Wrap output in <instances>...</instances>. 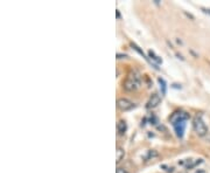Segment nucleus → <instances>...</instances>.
I'll use <instances>...</instances> for the list:
<instances>
[{"instance_id":"12","label":"nucleus","mask_w":210,"mask_h":173,"mask_svg":"<svg viewBox=\"0 0 210 173\" xmlns=\"http://www.w3.org/2000/svg\"><path fill=\"white\" fill-rule=\"evenodd\" d=\"M116 173H129L125 168H122V167H118L117 168V171H116Z\"/></svg>"},{"instance_id":"11","label":"nucleus","mask_w":210,"mask_h":173,"mask_svg":"<svg viewBox=\"0 0 210 173\" xmlns=\"http://www.w3.org/2000/svg\"><path fill=\"white\" fill-rule=\"evenodd\" d=\"M158 156V153L155 152V151H148V155H147V157H146V159H149V158H153V157H157Z\"/></svg>"},{"instance_id":"13","label":"nucleus","mask_w":210,"mask_h":173,"mask_svg":"<svg viewBox=\"0 0 210 173\" xmlns=\"http://www.w3.org/2000/svg\"><path fill=\"white\" fill-rule=\"evenodd\" d=\"M194 173H207L204 170H197V171H195Z\"/></svg>"},{"instance_id":"10","label":"nucleus","mask_w":210,"mask_h":173,"mask_svg":"<svg viewBox=\"0 0 210 173\" xmlns=\"http://www.w3.org/2000/svg\"><path fill=\"white\" fill-rule=\"evenodd\" d=\"M148 55L149 56H151V59H153V60H155L158 62V63H161V62H162V61H161V59H159V57H158L157 55H154V53L152 52V51H151V52L148 53Z\"/></svg>"},{"instance_id":"8","label":"nucleus","mask_w":210,"mask_h":173,"mask_svg":"<svg viewBox=\"0 0 210 173\" xmlns=\"http://www.w3.org/2000/svg\"><path fill=\"white\" fill-rule=\"evenodd\" d=\"M124 156H125V151H124V149H122L120 146H118L117 147V151H116V162H117V164L122 162Z\"/></svg>"},{"instance_id":"14","label":"nucleus","mask_w":210,"mask_h":173,"mask_svg":"<svg viewBox=\"0 0 210 173\" xmlns=\"http://www.w3.org/2000/svg\"><path fill=\"white\" fill-rule=\"evenodd\" d=\"M207 140L210 143V133H208V135H207Z\"/></svg>"},{"instance_id":"2","label":"nucleus","mask_w":210,"mask_h":173,"mask_svg":"<svg viewBox=\"0 0 210 173\" xmlns=\"http://www.w3.org/2000/svg\"><path fill=\"white\" fill-rule=\"evenodd\" d=\"M192 128H194V131L196 132V135H199L200 137H204L208 135V126L205 125L201 115H196L194 117Z\"/></svg>"},{"instance_id":"5","label":"nucleus","mask_w":210,"mask_h":173,"mask_svg":"<svg viewBox=\"0 0 210 173\" xmlns=\"http://www.w3.org/2000/svg\"><path fill=\"white\" fill-rule=\"evenodd\" d=\"M187 121H183V122H180V123H176L174 124L173 126H174V130L175 132H176V136L177 137H180V138H182L183 137V133H184V130H186V125H187Z\"/></svg>"},{"instance_id":"4","label":"nucleus","mask_w":210,"mask_h":173,"mask_svg":"<svg viewBox=\"0 0 210 173\" xmlns=\"http://www.w3.org/2000/svg\"><path fill=\"white\" fill-rule=\"evenodd\" d=\"M135 106V104L133 103L132 101L127 100V98H118L117 100V108L120 110V111H130Z\"/></svg>"},{"instance_id":"1","label":"nucleus","mask_w":210,"mask_h":173,"mask_svg":"<svg viewBox=\"0 0 210 173\" xmlns=\"http://www.w3.org/2000/svg\"><path fill=\"white\" fill-rule=\"evenodd\" d=\"M141 86V75L138 70H131L125 78L122 88L126 91H135Z\"/></svg>"},{"instance_id":"9","label":"nucleus","mask_w":210,"mask_h":173,"mask_svg":"<svg viewBox=\"0 0 210 173\" xmlns=\"http://www.w3.org/2000/svg\"><path fill=\"white\" fill-rule=\"evenodd\" d=\"M158 82L160 83V88L162 89V94L165 95V94H166V82H165V80L161 78V77H159L158 78Z\"/></svg>"},{"instance_id":"3","label":"nucleus","mask_w":210,"mask_h":173,"mask_svg":"<svg viewBox=\"0 0 210 173\" xmlns=\"http://www.w3.org/2000/svg\"><path fill=\"white\" fill-rule=\"evenodd\" d=\"M188 118H189V115H188V113L182 111V110H177V111H174V113L170 115V117H169V122L174 125V124H176V123L187 121Z\"/></svg>"},{"instance_id":"7","label":"nucleus","mask_w":210,"mask_h":173,"mask_svg":"<svg viewBox=\"0 0 210 173\" xmlns=\"http://www.w3.org/2000/svg\"><path fill=\"white\" fill-rule=\"evenodd\" d=\"M126 130H127V124H126V122L120 119V121L117 123V131H118V133H119V135H124V133L126 132Z\"/></svg>"},{"instance_id":"6","label":"nucleus","mask_w":210,"mask_h":173,"mask_svg":"<svg viewBox=\"0 0 210 173\" xmlns=\"http://www.w3.org/2000/svg\"><path fill=\"white\" fill-rule=\"evenodd\" d=\"M160 102H161L160 96L158 95V94H153V95L151 96V98L148 100L146 108H147V109H153V108H155V106H157L158 104H160Z\"/></svg>"}]
</instances>
